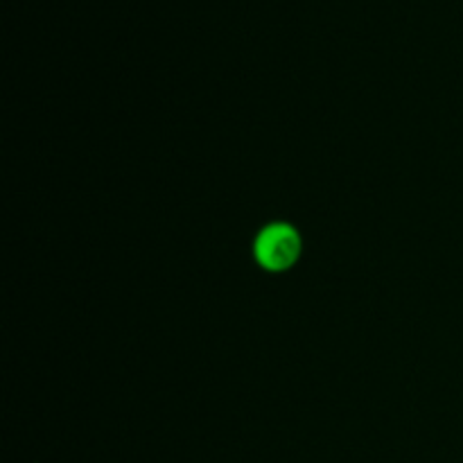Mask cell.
I'll use <instances>...</instances> for the list:
<instances>
[{
    "instance_id": "1",
    "label": "cell",
    "mask_w": 463,
    "mask_h": 463,
    "mask_svg": "<svg viewBox=\"0 0 463 463\" xmlns=\"http://www.w3.org/2000/svg\"><path fill=\"white\" fill-rule=\"evenodd\" d=\"M253 251L267 271H285L301 256V238L294 226L271 224L258 235Z\"/></svg>"
}]
</instances>
